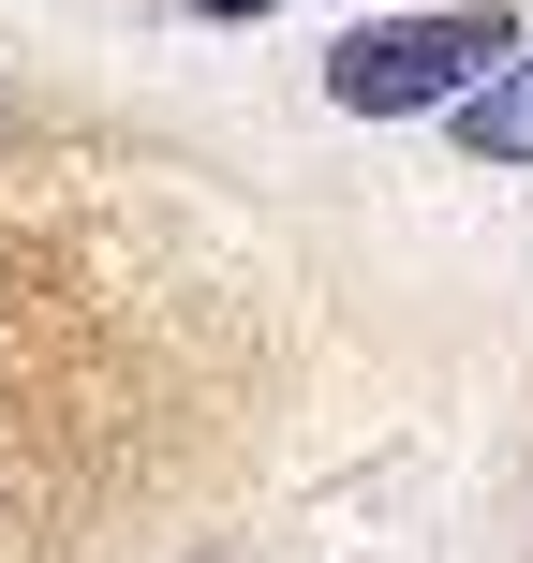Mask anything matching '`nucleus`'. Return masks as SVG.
I'll return each instance as SVG.
<instances>
[{
	"label": "nucleus",
	"mask_w": 533,
	"mask_h": 563,
	"mask_svg": "<svg viewBox=\"0 0 533 563\" xmlns=\"http://www.w3.org/2000/svg\"><path fill=\"white\" fill-rule=\"evenodd\" d=\"M519 59V15H370L326 45V104L356 119H415V104H475Z\"/></svg>",
	"instance_id": "1"
},
{
	"label": "nucleus",
	"mask_w": 533,
	"mask_h": 563,
	"mask_svg": "<svg viewBox=\"0 0 533 563\" xmlns=\"http://www.w3.org/2000/svg\"><path fill=\"white\" fill-rule=\"evenodd\" d=\"M459 148H475V164H533V45L475 89V104H459Z\"/></svg>",
	"instance_id": "2"
},
{
	"label": "nucleus",
	"mask_w": 533,
	"mask_h": 563,
	"mask_svg": "<svg viewBox=\"0 0 533 563\" xmlns=\"http://www.w3.org/2000/svg\"><path fill=\"white\" fill-rule=\"evenodd\" d=\"M178 15H281V0H178Z\"/></svg>",
	"instance_id": "3"
}]
</instances>
